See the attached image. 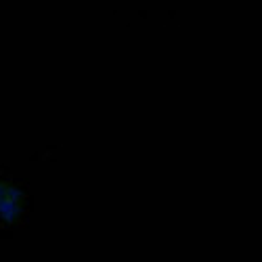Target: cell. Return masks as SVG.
Listing matches in <instances>:
<instances>
[{
    "label": "cell",
    "mask_w": 262,
    "mask_h": 262,
    "mask_svg": "<svg viewBox=\"0 0 262 262\" xmlns=\"http://www.w3.org/2000/svg\"><path fill=\"white\" fill-rule=\"evenodd\" d=\"M19 210H21L19 193L11 185L0 183V225L13 223L15 218L19 216Z\"/></svg>",
    "instance_id": "6da1fadb"
}]
</instances>
